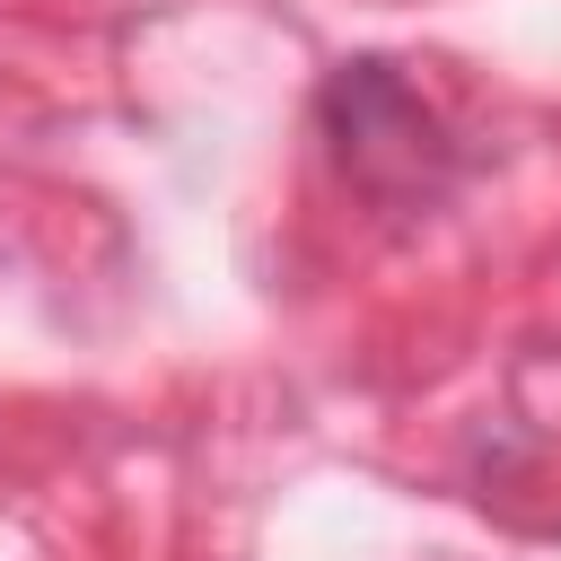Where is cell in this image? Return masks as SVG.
I'll return each mask as SVG.
<instances>
[{"label": "cell", "mask_w": 561, "mask_h": 561, "mask_svg": "<svg viewBox=\"0 0 561 561\" xmlns=\"http://www.w3.org/2000/svg\"><path fill=\"white\" fill-rule=\"evenodd\" d=\"M316 131L333 167L377 202H438L456 175V149L430 114V96L394 61H342L316 96Z\"/></svg>", "instance_id": "cell-1"}]
</instances>
